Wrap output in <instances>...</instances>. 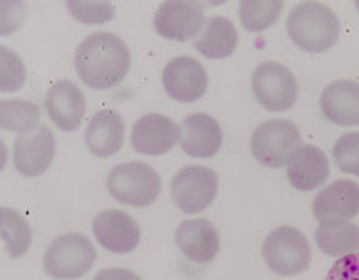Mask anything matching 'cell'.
<instances>
[{
  "mask_svg": "<svg viewBox=\"0 0 359 280\" xmlns=\"http://www.w3.org/2000/svg\"><path fill=\"white\" fill-rule=\"evenodd\" d=\"M67 8L78 22L97 25L109 22L116 16V8L111 2H90V0H70L67 2Z\"/></svg>",
  "mask_w": 359,
  "mask_h": 280,
  "instance_id": "27",
  "label": "cell"
},
{
  "mask_svg": "<svg viewBox=\"0 0 359 280\" xmlns=\"http://www.w3.org/2000/svg\"><path fill=\"white\" fill-rule=\"evenodd\" d=\"M286 173L294 189L299 192H313L328 179V157L318 147L302 145L290 161Z\"/></svg>",
  "mask_w": 359,
  "mask_h": 280,
  "instance_id": "20",
  "label": "cell"
},
{
  "mask_svg": "<svg viewBox=\"0 0 359 280\" xmlns=\"http://www.w3.org/2000/svg\"><path fill=\"white\" fill-rule=\"evenodd\" d=\"M163 89L179 103H193L204 97L209 88V76L203 64L191 56L171 60L162 74Z\"/></svg>",
  "mask_w": 359,
  "mask_h": 280,
  "instance_id": "11",
  "label": "cell"
},
{
  "mask_svg": "<svg viewBox=\"0 0 359 280\" xmlns=\"http://www.w3.org/2000/svg\"><path fill=\"white\" fill-rule=\"evenodd\" d=\"M222 145V129L209 114H189L181 124V148L187 156L209 159Z\"/></svg>",
  "mask_w": 359,
  "mask_h": 280,
  "instance_id": "15",
  "label": "cell"
},
{
  "mask_svg": "<svg viewBox=\"0 0 359 280\" xmlns=\"http://www.w3.org/2000/svg\"><path fill=\"white\" fill-rule=\"evenodd\" d=\"M333 159L342 173L359 176V133H347L336 140Z\"/></svg>",
  "mask_w": 359,
  "mask_h": 280,
  "instance_id": "28",
  "label": "cell"
},
{
  "mask_svg": "<svg viewBox=\"0 0 359 280\" xmlns=\"http://www.w3.org/2000/svg\"><path fill=\"white\" fill-rule=\"evenodd\" d=\"M204 4L190 0H168L154 14V28L162 38L185 42L201 33L205 24Z\"/></svg>",
  "mask_w": 359,
  "mask_h": 280,
  "instance_id": "9",
  "label": "cell"
},
{
  "mask_svg": "<svg viewBox=\"0 0 359 280\" xmlns=\"http://www.w3.org/2000/svg\"><path fill=\"white\" fill-rule=\"evenodd\" d=\"M176 245L190 262L210 263L219 253V232L205 218L185 220L176 231Z\"/></svg>",
  "mask_w": 359,
  "mask_h": 280,
  "instance_id": "16",
  "label": "cell"
},
{
  "mask_svg": "<svg viewBox=\"0 0 359 280\" xmlns=\"http://www.w3.org/2000/svg\"><path fill=\"white\" fill-rule=\"evenodd\" d=\"M325 280H359V253L344 255L336 260L327 272Z\"/></svg>",
  "mask_w": 359,
  "mask_h": 280,
  "instance_id": "29",
  "label": "cell"
},
{
  "mask_svg": "<svg viewBox=\"0 0 359 280\" xmlns=\"http://www.w3.org/2000/svg\"><path fill=\"white\" fill-rule=\"evenodd\" d=\"M74 64L84 84L97 91L116 88L131 67V52L120 36L98 32L78 46Z\"/></svg>",
  "mask_w": 359,
  "mask_h": 280,
  "instance_id": "1",
  "label": "cell"
},
{
  "mask_svg": "<svg viewBox=\"0 0 359 280\" xmlns=\"http://www.w3.org/2000/svg\"><path fill=\"white\" fill-rule=\"evenodd\" d=\"M161 175L145 162H126L116 165L107 176V190L121 204L148 207L159 196Z\"/></svg>",
  "mask_w": 359,
  "mask_h": 280,
  "instance_id": "3",
  "label": "cell"
},
{
  "mask_svg": "<svg viewBox=\"0 0 359 280\" xmlns=\"http://www.w3.org/2000/svg\"><path fill=\"white\" fill-rule=\"evenodd\" d=\"M356 6H358V10H359V2H356Z\"/></svg>",
  "mask_w": 359,
  "mask_h": 280,
  "instance_id": "31",
  "label": "cell"
},
{
  "mask_svg": "<svg viewBox=\"0 0 359 280\" xmlns=\"http://www.w3.org/2000/svg\"><path fill=\"white\" fill-rule=\"evenodd\" d=\"M300 147V129L285 119L264 121L250 138L254 159L268 168H282L288 165Z\"/></svg>",
  "mask_w": 359,
  "mask_h": 280,
  "instance_id": "4",
  "label": "cell"
},
{
  "mask_svg": "<svg viewBox=\"0 0 359 280\" xmlns=\"http://www.w3.org/2000/svg\"><path fill=\"white\" fill-rule=\"evenodd\" d=\"M286 32L299 48L318 55L334 47L341 25L330 6L319 2H302L290 11Z\"/></svg>",
  "mask_w": 359,
  "mask_h": 280,
  "instance_id": "2",
  "label": "cell"
},
{
  "mask_svg": "<svg viewBox=\"0 0 359 280\" xmlns=\"http://www.w3.org/2000/svg\"><path fill=\"white\" fill-rule=\"evenodd\" d=\"M252 91L264 109L285 112L296 105L299 83L296 75L277 61H266L258 66L252 75Z\"/></svg>",
  "mask_w": 359,
  "mask_h": 280,
  "instance_id": "7",
  "label": "cell"
},
{
  "mask_svg": "<svg viewBox=\"0 0 359 280\" xmlns=\"http://www.w3.org/2000/svg\"><path fill=\"white\" fill-rule=\"evenodd\" d=\"M359 213V184L337 179L313 199V217L319 222L350 220Z\"/></svg>",
  "mask_w": 359,
  "mask_h": 280,
  "instance_id": "17",
  "label": "cell"
},
{
  "mask_svg": "<svg viewBox=\"0 0 359 280\" xmlns=\"http://www.w3.org/2000/svg\"><path fill=\"white\" fill-rule=\"evenodd\" d=\"M0 234H2L6 253L11 258L22 257L30 249L33 240L32 227L24 215L18 211L10 207L0 209Z\"/></svg>",
  "mask_w": 359,
  "mask_h": 280,
  "instance_id": "24",
  "label": "cell"
},
{
  "mask_svg": "<svg viewBox=\"0 0 359 280\" xmlns=\"http://www.w3.org/2000/svg\"><path fill=\"white\" fill-rule=\"evenodd\" d=\"M320 111L328 121L339 126H359V83L337 80L320 95Z\"/></svg>",
  "mask_w": 359,
  "mask_h": 280,
  "instance_id": "19",
  "label": "cell"
},
{
  "mask_svg": "<svg viewBox=\"0 0 359 280\" xmlns=\"http://www.w3.org/2000/svg\"><path fill=\"white\" fill-rule=\"evenodd\" d=\"M46 111L56 128L74 133L86 116V97L74 81L61 80L50 86L46 95Z\"/></svg>",
  "mask_w": 359,
  "mask_h": 280,
  "instance_id": "14",
  "label": "cell"
},
{
  "mask_svg": "<svg viewBox=\"0 0 359 280\" xmlns=\"http://www.w3.org/2000/svg\"><path fill=\"white\" fill-rule=\"evenodd\" d=\"M92 227L100 245L114 254L133 253L140 243L137 220L123 211H103L93 218Z\"/></svg>",
  "mask_w": 359,
  "mask_h": 280,
  "instance_id": "13",
  "label": "cell"
},
{
  "mask_svg": "<svg viewBox=\"0 0 359 280\" xmlns=\"http://www.w3.org/2000/svg\"><path fill=\"white\" fill-rule=\"evenodd\" d=\"M285 4L282 0H243L240 4V20L244 30L262 33L280 19Z\"/></svg>",
  "mask_w": 359,
  "mask_h": 280,
  "instance_id": "25",
  "label": "cell"
},
{
  "mask_svg": "<svg viewBox=\"0 0 359 280\" xmlns=\"http://www.w3.org/2000/svg\"><path fill=\"white\" fill-rule=\"evenodd\" d=\"M218 195V175L204 165H187L173 176L171 196L179 211L199 213Z\"/></svg>",
  "mask_w": 359,
  "mask_h": 280,
  "instance_id": "8",
  "label": "cell"
},
{
  "mask_svg": "<svg viewBox=\"0 0 359 280\" xmlns=\"http://www.w3.org/2000/svg\"><path fill=\"white\" fill-rule=\"evenodd\" d=\"M314 240L328 257H344L359 253V226L350 220H330L319 222Z\"/></svg>",
  "mask_w": 359,
  "mask_h": 280,
  "instance_id": "22",
  "label": "cell"
},
{
  "mask_svg": "<svg viewBox=\"0 0 359 280\" xmlns=\"http://www.w3.org/2000/svg\"><path fill=\"white\" fill-rule=\"evenodd\" d=\"M93 280H142L135 272L129 271L126 268H104L97 272Z\"/></svg>",
  "mask_w": 359,
  "mask_h": 280,
  "instance_id": "30",
  "label": "cell"
},
{
  "mask_svg": "<svg viewBox=\"0 0 359 280\" xmlns=\"http://www.w3.org/2000/svg\"><path fill=\"white\" fill-rule=\"evenodd\" d=\"M181 142V126L163 114H147L135 121L131 143L135 152L147 156H163Z\"/></svg>",
  "mask_w": 359,
  "mask_h": 280,
  "instance_id": "12",
  "label": "cell"
},
{
  "mask_svg": "<svg viewBox=\"0 0 359 280\" xmlns=\"http://www.w3.org/2000/svg\"><path fill=\"white\" fill-rule=\"evenodd\" d=\"M95 260L97 251L88 236L69 232L50 243L44 255V268L52 279L75 280L88 274Z\"/></svg>",
  "mask_w": 359,
  "mask_h": 280,
  "instance_id": "5",
  "label": "cell"
},
{
  "mask_svg": "<svg viewBox=\"0 0 359 280\" xmlns=\"http://www.w3.org/2000/svg\"><path fill=\"white\" fill-rule=\"evenodd\" d=\"M125 140V120L117 111H98L86 128L84 142L89 152L97 157L117 154Z\"/></svg>",
  "mask_w": 359,
  "mask_h": 280,
  "instance_id": "18",
  "label": "cell"
},
{
  "mask_svg": "<svg viewBox=\"0 0 359 280\" xmlns=\"http://www.w3.org/2000/svg\"><path fill=\"white\" fill-rule=\"evenodd\" d=\"M39 106L28 100L11 98L0 103V126L4 131H13L18 135H27L36 131L41 125Z\"/></svg>",
  "mask_w": 359,
  "mask_h": 280,
  "instance_id": "23",
  "label": "cell"
},
{
  "mask_svg": "<svg viewBox=\"0 0 359 280\" xmlns=\"http://www.w3.org/2000/svg\"><path fill=\"white\" fill-rule=\"evenodd\" d=\"M25 80L27 69L20 56L8 47H0V89L2 92L22 89Z\"/></svg>",
  "mask_w": 359,
  "mask_h": 280,
  "instance_id": "26",
  "label": "cell"
},
{
  "mask_svg": "<svg viewBox=\"0 0 359 280\" xmlns=\"http://www.w3.org/2000/svg\"><path fill=\"white\" fill-rule=\"evenodd\" d=\"M193 46L207 60L229 58L238 46V32L231 19L213 16L205 20Z\"/></svg>",
  "mask_w": 359,
  "mask_h": 280,
  "instance_id": "21",
  "label": "cell"
},
{
  "mask_svg": "<svg viewBox=\"0 0 359 280\" xmlns=\"http://www.w3.org/2000/svg\"><path fill=\"white\" fill-rule=\"evenodd\" d=\"M263 258L272 272L292 277L310 268L311 246L297 227L280 226L264 240Z\"/></svg>",
  "mask_w": 359,
  "mask_h": 280,
  "instance_id": "6",
  "label": "cell"
},
{
  "mask_svg": "<svg viewBox=\"0 0 359 280\" xmlns=\"http://www.w3.org/2000/svg\"><path fill=\"white\" fill-rule=\"evenodd\" d=\"M55 154V134L47 125H41L32 134L18 135L14 140V168L22 176L34 178L44 175L53 164Z\"/></svg>",
  "mask_w": 359,
  "mask_h": 280,
  "instance_id": "10",
  "label": "cell"
}]
</instances>
